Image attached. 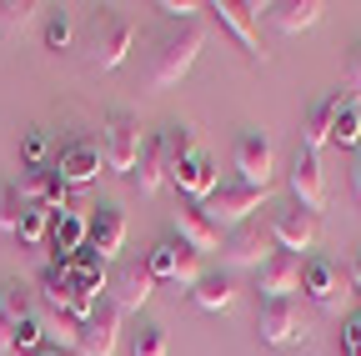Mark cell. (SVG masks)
Masks as SVG:
<instances>
[{
  "mask_svg": "<svg viewBox=\"0 0 361 356\" xmlns=\"http://www.w3.org/2000/svg\"><path fill=\"white\" fill-rule=\"evenodd\" d=\"M201 276H206V271H201V256H196L191 246H180V251H176V286H186V291H191Z\"/></svg>",
  "mask_w": 361,
  "mask_h": 356,
  "instance_id": "e575fe53",
  "label": "cell"
},
{
  "mask_svg": "<svg viewBox=\"0 0 361 356\" xmlns=\"http://www.w3.org/2000/svg\"><path fill=\"white\" fill-rule=\"evenodd\" d=\"M130 181H135V191H141V196H161V186L171 181V161H166V151H161V136H151V141L141 146V161H135Z\"/></svg>",
  "mask_w": 361,
  "mask_h": 356,
  "instance_id": "ac0fdd59",
  "label": "cell"
},
{
  "mask_svg": "<svg viewBox=\"0 0 361 356\" xmlns=\"http://www.w3.org/2000/svg\"><path fill=\"white\" fill-rule=\"evenodd\" d=\"M341 356H361V317L346 321V331H341Z\"/></svg>",
  "mask_w": 361,
  "mask_h": 356,
  "instance_id": "f35d334b",
  "label": "cell"
},
{
  "mask_svg": "<svg viewBox=\"0 0 361 356\" xmlns=\"http://www.w3.org/2000/svg\"><path fill=\"white\" fill-rule=\"evenodd\" d=\"M35 356H61V351H56V346H40V351H35Z\"/></svg>",
  "mask_w": 361,
  "mask_h": 356,
  "instance_id": "b9f144b4",
  "label": "cell"
},
{
  "mask_svg": "<svg viewBox=\"0 0 361 356\" xmlns=\"http://www.w3.org/2000/svg\"><path fill=\"white\" fill-rule=\"evenodd\" d=\"M286 186H291V206H301V211H311V216H322V206H326V181H322V156H316V151H306V146H296V156H291V176H286Z\"/></svg>",
  "mask_w": 361,
  "mask_h": 356,
  "instance_id": "ba28073f",
  "label": "cell"
},
{
  "mask_svg": "<svg viewBox=\"0 0 361 356\" xmlns=\"http://www.w3.org/2000/svg\"><path fill=\"white\" fill-rule=\"evenodd\" d=\"M25 171H35V166H45V151H51V141H45V130H25Z\"/></svg>",
  "mask_w": 361,
  "mask_h": 356,
  "instance_id": "8d00e7d4",
  "label": "cell"
},
{
  "mask_svg": "<svg viewBox=\"0 0 361 356\" xmlns=\"http://www.w3.org/2000/svg\"><path fill=\"white\" fill-rule=\"evenodd\" d=\"M211 11H216V20H221L226 30L241 40V51H246L251 61L266 56V51H261V40H256V25H251V11H256V6H241V0H216Z\"/></svg>",
  "mask_w": 361,
  "mask_h": 356,
  "instance_id": "ffe728a7",
  "label": "cell"
},
{
  "mask_svg": "<svg viewBox=\"0 0 361 356\" xmlns=\"http://www.w3.org/2000/svg\"><path fill=\"white\" fill-rule=\"evenodd\" d=\"M271 176H276V146H271L266 130H246L236 141V181L256 186V191H271Z\"/></svg>",
  "mask_w": 361,
  "mask_h": 356,
  "instance_id": "52a82bcc",
  "label": "cell"
},
{
  "mask_svg": "<svg viewBox=\"0 0 361 356\" xmlns=\"http://www.w3.org/2000/svg\"><path fill=\"white\" fill-rule=\"evenodd\" d=\"M156 11H161V16H171V20H180V25H191L201 6H196V0H161Z\"/></svg>",
  "mask_w": 361,
  "mask_h": 356,
  "instance_id": "74e56055",
  "label": "cell"
},
{
  "mask_svg": "<svg viewBox=\"0 0 361 356\" xmlns=\"http://www.w3.org/2000/svg\"><path fill=\"white\" fill-rule=\"evenodd\" d=\"M130 46H135V25L126 16H116V11H101L96 20H90V30H85V61L96 66V70L126 66Z\"/></svg>",
  "mask_w": 361,
  "mask_h": 356,
  "instance_id": "7a4b0ae2",
  "label": "cell"
},
{
  "mask_svg": "<svg viewBox=\"0 0 361 356\" xmlns=\"http://www.w3.org/2000/svg\"><path fill=\"white\" fill-rule=\"evenodd\" d=\"M171 181H176L180 196H186V206H206L216 196V186H221V171H216V161L206 151H196V156H186L171 171Z\"/></svg>",
  "mask_w": 361,
  "mask_h": 356,
  "instance_id": "7c38bea8",
  "label": "cell"
},
{
  "mask_svg": "<svg viewBox=\"0 0 361 356\" xmlns=\"http://www.w3.org/2000/svg\"><path fill=\"white\" fill-rule=\"evenodd\" d=\"M16 191H20L25 206H45V211H66V201H71V186L61 181L56 166H35V171H25Z\"/></svg>",
  "mask_w": 361,
  "mask_h": 356,
  "instance_id": "2e32d148",
  "label": "cell"
},
{
  "mask_svg": "<svg viewBox=\"0 0 361 356\" xmlns=\"http://www.w3.org/2000/svg\"><path fill=\"white\" fill-rule=\"evenodd\" d=\"M331 146H341V151H361V96H336Z\"/></svg>",
  "mask_w": 361,
  "mask_h": 356,
  "instance_id": "cb8c5ba5",
  "label": "cell"
},
{
  "mask_svg": "<svg viewBox=\"0 0 361 356\" xmlns=\"http://www.w3.org/2000/svg\"><path fill=\"white\" fill-rule=\"evenodd\" d=\"M271 246H276V241H271V231L261 226V221H246V226L221 236V261L231 266V271H261V266L276 256Z\"/></svg>",
  "mask_w": 361,
  "mask_h": 356,
  "instance_id": "277c9868",
  "label": "cell"
},
{
  "mask_svg": "<svg viewBox=\"0 0 361 356\" xmlns=\"http://www.w3.org/2000/svg\"><path fill=\"white\" fill-rule=\"evenodd\" d=\"M71 35H75L71 11H51V16H45V46H51V51H66V46H71Z\"/></svg>",
  "mask_w": 361,
  "mask_h": 356,
  "instance_id": "836d02e7",
  "label": "cell"
},
{
  "mask_svg": "<svg viewBox=\"0 0 361 356\" xmlns=\"http://www.w3.org/2000/svg\"><path fill=\"white\" fill-rule=\"evenodd\" d=\"M256 291H261V301H296V291H301V256L276 251L256 271Z\"/></svg>",
  "mask_w": 361,
  "mask_h": 356,
  "instance_id": "4fadbf2b",
  "label": "cell"
},
{
  "mask_svg": "<svg viewBox=\"0 0 361 356\" xmlns=\"http://www.w3.org/2000/svg\"><path fill=\"white\" fill-rule=\"evenodd\" d=\"M201 46H206V30H201L196 20H191V25H176V30H166V35L156 40V51H151L146 85H151V91H166V85H176L180 75H186V70L196 66Z\"/></svg>",
  "mask_w": 361,
  "mask_h": 356,
  "instance_id": "6da1fadb",
  "label": "cell"
},
{
  "mask_svg": "<svg viewBox=\"0 0 361 356\" xmlns=\"http://www.w3.org/2000/svg\"><path fill=\"white\" fill-rule=\"evenodd\" d=\"M130 356H171V346H166V326L141 321V331L130 336Z\"/></svg>",
  "mask_w": 361,
  "mask_h": 356,
  "instance_id": "1f68e13d",
  "label": "cell"
},
{
  "mask_svg": "<svg viewBox=\"0 0 361 356\" xmlns=\"http://www.w3.org/2000/svg\"><path fill=\"white\" fill-rule=\"evenodd\" d=\"M45 331H51L56 351H75L80 346V317L75 311H51V317H45Z\"/></svg>",
  "mask_w": 361,
  "mask_h": 356,
  "instance_id": "83f0119b",
  "label": "cell"
},
{
  "mask_svg": "<svg viewBox=\"0 0 361 356\" xmlns=\"http://www.w3.org/2000/svg\"><path fill=\"white\" fill-rule=\"evenodd\" d=\"M266 231H271V241H276L281 251L301 256V251L316 246V236H322V221H316L311 211H301V206H281V211H271Z\"/></svg>",
  "mask_w": 361,
  "mask_h": 356,
  "instance_id": "9c48e42d",
  "label": "cell"
},
{
  "mask_svg": "<svg viewBox=\"0 0 361 356\" xmlns=\"http://www.w3.org/2000/svg\"><path fill=\"white\" fill-rule=\"evenodd\" d=\"M266 206V191H256V186H241V181H231V186H216V196L201 206L216 226H226V231H236V226H246V221H256V211Z\"/></svg>",
  "mask_w": 361,
  "mask_h": 356,
  "instance_id": "5b68a950",
  "label": "cell"
},
{
  "mask_svg": "<svg viewBox=\"0 0 361 356\" xmlns=\"http://www.w3.org/2000/svg\"><path fill=\"white\" fill-rule=\"evenodd\" d=\"M256 331H261V341L266 346H301L306 341V317H301V306L296 301H261V311H256Z\"/></svg>",
  "mask_w": 361,
  "mask_h": 356,
  "instance_id": "8992f818",
  "label": "cell"
},
{
  "mask_svg": "<svg viewBox=\"0 0 361 356\" xmlns=\"http://www.w3.org/2000/svg\"><path fill=\"white\" fill-rule=\"evenodd\" d=\"M322 0H276V6H266V16H271V25L276 30H286V35H301V30H311L316 20H322Z\"/></svg>",
  "mask_w": 361,
  "mask_h": 356,
  "instance_id": "44dd1931",
  "label": "cell"
},
{
  "mask_svg": "<svg viewBox=\"0 0 361 356\" xmlns=\"http://www.w3.org/2000/svg\"><path fill=\"white\" fill-rule=\"evenodd\" d=\"M85 236H90V216L85 211H71L66 206V211L51 216V246H56V256H66V251L75 256L85 246Z\"/></svg>",
  "mask_w": 361,
  "mask_h": 356,
  "instance_id": "7402d4cb",
  "label": "cell"
},
{
  "mask_svg": "<svg viewBox=\"0 0 361 356\" xmlns=\"http://www.w3.org/2000/svg\"><path fill=\"white\" fill-rule=\"evenodd\" d=\"M351 191H356V201H361V151H356V161H351Z\"/></svg>",
  "mask_w": 361,
  "mask_h": 356,
  "instance_id": "ab89813d",
  "label": "cell"
},
{
  "mask_svg": "<svg viewBox=\"0 0 361 356\" xmlns=\"http://www.w3.org/2000/svg\"><path fill=\"white\" fill-rule=\"evenodd\" d=\"M301 296H311L322 311H341L346 306V276L326 256H311V261H301Z\"/></svg>",
  "mask_w": 361,
  "mask_h": 356,
  "instance_id": "8fae6325",
  "label": "cell"
},
{
  "mask_svg": "<svg viewBox=\"0 0 361 356\" xmlns=\"http://www.w3.org/2000/svg\"><path fill=\"white\" fill-rule=\"evenodd\" d=\"M51 216H56V211H45V206H25V211H20V231H16V236H20L25 246L51 241Z\"/></svg>",
  "mask_w": 361,
  "mask_h": 356,
  "instance_id": "f1b7e54d",
  "label": "cell"
},
{
  "mask_svg": "<svg viewBox=\"0 0 361 356\" xmlns=\"http://www.w3.org/2000/svg\"><path fill=\"white\" fill-rule=\"evenodd\" d=\"M191 301L201 306V311H226L236 301V286H231V276H201L196 286H191Z\"/></svg>",
  "mask_w": 361,
  "mask_h": 356,
  "instance_id": "484cf974",
  "label": "cell"
},
{
  "mask_svg": "<svg viewBox=\"0 0 361 356\" xmlns=\"http://www.w3.org/2000/svg\"><path fill=\"white\" fill-rule=\"evenodd\" d=\"M116 336H121V306L111 296H101L90 306V317L80 321V356H116Z\"/></svg>",
  "mask_w": 361,
  "mask_h": 356,
  "instance_id": "30bf717a",
  "label": "cell"
},
{
  "mask_svg": "<svg viewBox=\"0 0 361 356\" xmlns=\"http://www.w3.org/2000/svg\"><path fill=\"white\" fill-rule=\"evenodd\" d=\"M20 211H25L20 191L16 186H0V236H16L20 231Z\"/></svg>",
  "mask_w": 361,
  "mask_h": 356,
  "instance_id": "d6a6232c",
  "label": "cell"
},
{
  "mask_svg": "<svg viewBox=\"0 0 361 356\" xmlns=\"http://www.w3.org/2000/svg\"><path fill=\"white\" fill-rule=\"evenodd\" d=\"M351 80L361 85V40H356V46H351Z\"/></svg>",
  "mask_w": 361,
  "mask_h": 356,
  "instance_id": "60d3db41",
  "label": "cell"
},
{
  "mask_svg": "<svg viewBox=\"0 0 361 356\" xmlns=\"http://www.w3.org/2000/svg\"><path fill=\"white\" fill-rule=\"evenodd\" d=\"M101 141H85V136H75V141H66L61 146V156H56V171H61V181L75 191V186H90L101 176Z\"/></svg>",
  "mask_w": 361,
  "mask_h": 356,
  "instance_id": "5bb4252c",
  "label": "cell"
},
{
  "mask_svg": "<svg viewBox=\"0 0 361 356\" xmlns=\"http://www.w3.org/2000/svg\"><path fill=\"white\" fill-rule=\"evenodd\" d=\"M61 356H80V351H61Z\"/></svg>",
  "mask_w": 361,
  "mask_h": 356,
  "instance_id": "7bdbcfd3",
  "label": "cell"
},
{
  "mask_svg": "<svg viewBox=\"0 0 361 356\" xmlns=\"http://www.w3.org/2000/svg\"><path fill=\"white\" fill-rule=\"evenodd\" d=\"M176 236H180V246H191L196 256L201 251H221V226L201 206H180L176 211Z\"/></svg>",
  "mask_w": 361,
  "mask_h": 356,
  "instance_id": "e0dca14e",
  "label": "cell"
},
{
  "mask_svg": "<svg viewBox=\"0 0 361 356\" xmlns=\"http://www.w3.org/2000/svg\"><path fill=\"white\" fill-rule=\"evenodd\" d=\"M85 241L111 261V256L126 246V211H121V206H96V211H90V236H85Z\"/></svg>",
  "mask_w": 361,
  "mask_h": 356,
  "instance_id": "d6986e66",
  "label": "cell"
},
{
  "mask_svg": "<svg viewBox=\"0 0 361 356\" xmlns=\"http://www.w3.org/2000/svg\"><path fill=\"white\" fill-rule=\"evenodd\" d=\"M40 0H0V40H16L40 20Z\"/></svg>",
  "mask_w": 361,
  "mask_h": 356,
  "instance_id": "d4e9b609",
  "label": "cell"
},
{
  "mask_svg": "<svg viewBox=\"0 0 361 356\" xmlns=\"http://www.w3.org/2000/svg\"><path fill=\"white\" fill-rule=\"evenodd\" d=\"M141 121H135L130 111H111L106 116V125H101V161H106V171H116V176H130L135 171V161H141Z\"/></svg>",
  "mask_w": 361,
  "mask_h": 356,
  "instance_id": "3957f363",
  "label": "cell"
},
{
  "mask_svg": "<svg viewBox=\"0 0 361 356\" xmlns=\"http://www.w3.org/2000/svg\"><path fill=\"white\" fill-rule=\"evenodd\" d=\"M40 331H45V321H40V317H30V321H20V326H16V351H25V356H35V351H40Z\"/></svg>",
  "mask_w": 361,
  "mask_h": 356,
  "instance_id": "d590c367",
  "label": "cell"
},
{
  "mask_svg": "<svg viewBox=\"0 0 361 356\" xmlns=\"http://www.w3.org/2000/svg\"><path fill=\"white\" fill-rule=\"evenodd\" d=\"M161 151H166V161H171V171H176L186 156H196V130H191L186 121L166 125V130H161Z\"/></svg>",
  "mask_w": 361,
  "mask_h": 356,
  "instance_id": "4316f807",
  "label": "cell"
},
{
  "mask_svg": "<svg viewBox=\"0 0 361 356\" xmlns=\"http://www.w3.org/2000/svg\"><path fill=\"white\" fill-rule=\"evenodd\" d=\"M176 251H180V241H171V236H161V241L151 246L146 271H151L156 281H176Z\"/></svg>",
  "mask_w": 361,
  "mask_h": 356,
  "instance_id": "4dcf8cb0",
  "label": "cell"
},
{
  "mask_svg": "<svg viewBox=\"0 0 361 356\" xmlns=\"http://www.w3.org/2000/svg\"><path fill=\"white\" fill-rule=\"evenodd\" d=\"M0 317L16 321V326L35 317V311H30V296H25V286H20V281H6V286H0Z\"/></svg>",
  "mask_w": 361,
  "mask_h": 356,
  "instance_id": "f546056e",
  "label": "cell"
},
{
  "mask_svg": "<svg viewBox=\"0 0 361 356\" xmlns=\"http://www.w3.org/2000/svg\"><path fill=\"white\" fill-rule=\"evenodd\" d=\"M106 296L121 306V317H126V311H141L156 296V276L146 271V261H126L121 271H111V291Z\"/></svg>",
  "mask_w": 361,
  "mask_h": 356,
  "instance_id": "9a60e30c",
  "label": "cell"
},
{
  "mask_svg": "<svg viewBox=\"0 0 361 356\" xmlns=\"http://www.w3.org/2000/svg\"><path fill=\"white\" fill-rule=\"evenodd\" d=\"M331 121H336V96L316 101V106L306 111V121H301V146L322 156V151L331 146Z\"/></svg>",
  "mask_w": 361,
  "mask_h": 356,
  "instance_id": "603a6c76",
  "label": "cell"
}]
</instances>
